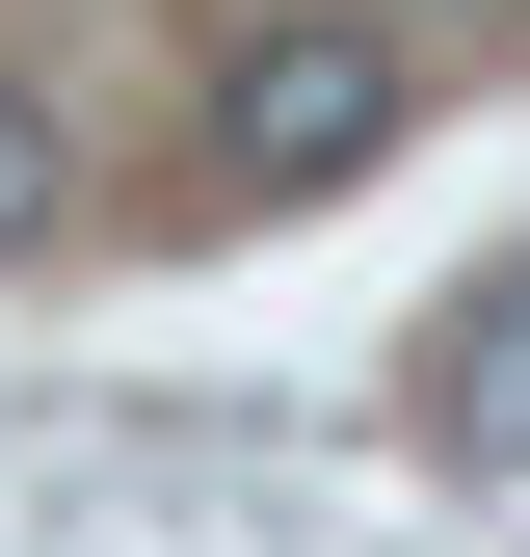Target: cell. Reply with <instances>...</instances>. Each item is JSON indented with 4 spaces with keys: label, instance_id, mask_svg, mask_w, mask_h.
<instances>
[{
    "label": "cell",
    "instance_id": "277c9868",
    "mask_svg": "<svg viewBox=\"0 0 530 557\" xmlns=\"http://www.w3.org/2000/svg\"><path fill=\"white\" fill-rule=\"evenodd\" d=\"M451 27H530V0H451Z\"/></svg>",
    "mask_w": 530,
    "mask_h": 557
},
{
    "label": "cell",
    "instance_id": "6da1fadb",
    "mask_svg": "<svg viewBox=\"0 0 530 557\" xmlns=\"http://www.w3.org/2000/svg\"><path fill=\"white\" fill-rule=\"evenodd\" d=\"M213 160L265 186V213L371 186V160H398V27H239V81H213Z\"/></svg>",
    "mask_w": 530,
    "mask_h": 557
},
{
    "label": "cell",
    "instance_id": "3957f363",
    "mask_svg": "<svg viewBox=\"0 0 530 557\" xmlns=\"http://www.w3.org/2000/svg\"><path fill=\"white\" fill-rule=\"evenodd\" d=\"M0 239H53V107L0 81Z\"/></svg>",
    "mask_w": 530,
    "mask_h": 557
},
{
    "label": "cell",
    "instance_id": "7a4b0ae2",
    "mask_svg": "<svg viewBox=\"0 0 530 557\" xmlns=\"http://www.w3.org/2000/svg\"><path fill=\"white\" fill-rule=\"evenodd\" d=\"M425 451H451V478H530V265L451 319V372H425Z\"/></svg>",
    "mask_w": 530,
    "mask_h": 557
}]
</instances>
